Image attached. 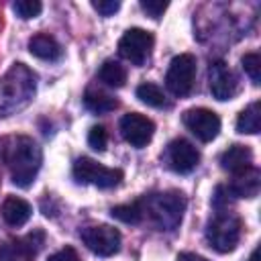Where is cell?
Instances as JSON below:
<instances>
[{
	"label": "cell",
	"mask_w": 261,
	"mask_h": 261,
	"mask_svg": "<svg viewBox=\"0 0 261 261\" xmlns=\"http://www.w3.org/2000/svg\"><path fill=\"white\" fill-rule=\"evenodd\" d=\"M2 161L10 173V181L18 188H29L43 163L41 147L27 135H12L2 141Z\"/></svg>",
	"instance_id": "obj_1"
},
{
	"label": "cell",
	"mask_w": 261,
	"mask_h": 261,
	"mask_svg": "<svg viewBox=\"0 0 261 261\" xmlns=\"http://www.w3.org/2000/svg\"><path fill=\"white\" fill-rule=\"evenodd\" d=\"M35 73L24 63H14L0 77V118L24 108L35 96Z\"/></svg>",
	"instance_id": "obj_2"
},
{
	"label": "cell",
	"mask_w": 261,
	"mask_h": 261,
	"mask_svg": "<svg viewBox=\"0 0 261 261\" xmlns=\"http://www.w3.org/2000/svg\"><path fill=\"white\" fill-rule=\"evenodd\" d=\"M141 206H143V216L147 214L159 230H173L181 222L186 210V198L181 192H159V194H149L145 200H141Z\"/></svg>",
	"instance_id": "obj_3"
},
{
	"label": "cell",
	"mask_w": 261,
	"mask_h": 261,
	"mask_svg": "<svg viewBox=\"0 0 261 261\" xmlns=\"http://www.w3.org/2000/svg\"><path fill=\"white\" fill-rule=\"evenodd\" d=\"M241 239V220L232 212L218 210L206 226V241L218 253H230Z\"/></svg>",
	"instance_id": "obj_4"
},
{
	"label": "cell",
	"mask_w": 261,
	"mask_h": 261,
	"mask_svg": "<svg viewBox=\"0 0 261 261\" xmlns=\"http://www.w3.org/2000/svg\"><path fill=\"white\" fill-rule=\"evenodd\" d=\"M73 177L82 184H92L96 188H114L122 181V171L114 167L100 165L90 157H80L73 163Z\"/></svg>",
	"instance_id": "obj_5"
},
{
	"label": "cell",
	"mask_w": 261,
	"mask_h": 261,
	"mask_svg": "<svg viewBox=\"0 0 261 261\" xmlns=\"http://www.w3.org/2000/svg\"><path fill=\"white\" fill-rule=\"evenodd\" d=\"M196 77V57L192 53H179L171 59L167 73H165V86L175 96L190 94Z\"/></svg>",
	"instance_id": "obj_6"
},
{
	"label": "cell",
	"mask_w": 261,
	"mask_h": 261,
	"mask_svg": "<svg viewBox=\"0 0 261 261\" xmlns=\"http://www.w3.org/2000/svg\"><path fill=\"white\" fill-rule=\"evenodd\" d=\"M84 245L98 257H112L120 251V232L108 224H92L84 226L80 232Z\"/></svg>",
	"instance_id": "obj_7"
},
{
	"label": "cell",
	"mask_w": 261,
	"mask_h": 261,
	"mask_svg": "<svg viewBox=\"0 0 261 261\" xmlns=\"http://www.w3.org/2000/svg\"><path fill=\"white\" fill-rule=\"evenodd\" d=\"M153 35L145 29H128L118 41V53L133 65H143L153 49Z\"/></svg>",
	"instance_id": "obj_8"
},
{
	"label": "cell",
	"mask_w": 261,
	"mask_h": 261,
	"mask_svg": "<svg viewBox=\"0 0 261 261\" xmlns=\"http://www.w3.org/2000/svg\"><path fill=\"white\" fill-rule=\"evenodd\" d=\"M181 120H184L186 128L202 143L216 139L220 133V118L210 108H190L184 112Z\"/></svg>",
	"instance_id": "obj_9"
},
{
	"label": "cell",
	"mask_w": 261,
	"mask_h": 261,
	"mask_svg": "<svg viewBox=\"0 0 261 261\" xmlns=\"http://www.w3.org/2000/svg\"><path fill=\"white\" fill-rule=\"evenodd\" d=\"M208 86L216 100H230L239 92V77L224 61H214L208 69Z\"/></svg>",
	"instance_id": "obj_10"
},
{
	"label": "cell",
	"mask_w": 261,
	"mask_h": 261,
	"mask_svg": "<svg viewBox=\"0 0 261 261\" xmlns=\"http://www.w3.org/2000/svg\"><path fill=\"white\" fill-rule=\"evenodd\" d=\"M165 161L175 173H190L200 163L198 149L186 139H173L165 149Z\"/></svg>",
	"instance_id": "obj_11"
},
{
	"label": "cell",
	"mask_w": 261,
	"mask_h": 261,
	"mask_svg": "<svg viewBox=\"0 0 261 261\" xmlns=\"http://www.w3.org/2000/svg\"><path fill=\"white\" fill-rule=\"evenodd\" d=\"M120 133H122V137H124L126 143H130L133 147L141 149V147H145L153 139L155 124L145 114L128 112V114H124L120 118Z\"/></svg>",
	"instance_id": "obj_12"
},
{
	"label": "cell",
	"mask_w": 261,
	"mask_h": 261,
	"mask_svg": "<svg viewBox=\"0 0 261 261\" xmlns=\"http://www.w3.org/2000/svg\"><path fill=\"white\" fill-rule=\"evenodd\" d=\"M220 167L232 175H239L245 169L253 167V151L247 145L234 143L220 155Z\"/></svg>",
	"instance_id": "obj_13"
},
{
	"label": "cell",
	"mask_w": 261,
	"mask_h": 261,
	"mask_svg": "<svg viewBox=\"0 0 261 261\" xmlns=\"http://www.w3.org/2000/svg\"><path fill=\"white\" fill-rule=\"evenodd\" d=\"M31 204L18 196H8L2 206H0V214H2V220L8 224V226H22L24 222H29L31 218Z\"/></svg>",
	"instance_id": "obj_14"
},
{
	"label": "cell",
	"mask_w": 261,
	"mask_h": 261,
	"mask_svg": "<svg viewBox=\"0 0 261 261\" xmlns=\"http://www.w3.org/2000/svg\"><path fill=\"white\" fill-rule=\"evenodd\" d=\"M261 188V173L255 167L245 169L243 173L234 175V179L228 186V192L237 198H255Z\"/></svg>",
	"instance_id": "obj_15"
},
{
	"label": "cell",
	"mask_w": 261,
	"mask_h": 261,
	"mask_svg": "<svg viewBox=\"0 0 261 261\" xmlns=\"http://www.w3.org/2000/svg\"><path fill=\"white\" fill-rule=\"evenodd\" d=\"M29 51L43 59V61H59L63 57V49L61 45L51 37V35H35L31 41H29Z\"/></svg>",
	"instance_id": "obj_16"
},
{
	"label": "cell",
	"mask_w": 261,
	"mask_h": 261,
	"mask_svg": "<svg viewBox=\"0 0 261 261\" xmlns=\"http://www.w3.org/2000/svg\"><path fill=\"white\" fill-rule=\"evenodd\" d=\"M237 130L243 135H257L261 130V104L251 102L237 118Z\"/></svg>",
	"instance_id": "obj_17"
},
{
	"label": "cell",
	"mask_w": 261,
	"mask_h": 261,
	"mask_svg": "<svg viewBox=\"0 0 261 261\" xmlns=\"http://www.w3.org/2000/svg\"><path fill=\"white\" fill-rule=\"evenodd\" d=\"M84 106H86L90 112L106 114V112H112V110L118 106V102H116L112 96H108V94H104V92H100V90H88L86 96H84Z\"/></svg>",
	"instance_id": "obj_18"
},
{
	"label": "cell",
	"mask_w": 261,
	"mask_h": 261,
	"mask_svg": "<svg viewBox=\"0 0 261 261\" xmlns=\"http://www.w3.org/2000/svg\"><path fill=\"white\" fill-rule=\"evenodd\" d=\"M98 77H100V82H104V84L110 86V88H122L124 82H126V69H124L118 61L108 59V61H104V63L100 65Z\"/></svg>",
	"instance_id": "obj_19"
},
{
	"label": "cell",
	"mask_w": 261,
	"mask_h": 261,
	"mask_svg": "<svg viewBox=\"0 0 261 261\" xmlns=\"http://www.w3.org/2000/svg\"><path fill=\"white\" fill-rule=\"evenodd\" d=\"M110 214H112V218H116L124 224H139L143 220V206H141V202L118 204V206H112Z\"/></svg>",
	"instance_id": "obj_20"
},
{
	"label": "cell",
	"mask_w": 261,
	"mask_h": 261,
	"mask_svg": "<svg viewBox=\"0 0 261 261\" xmlns=\"http://www.w3.org/2000/svg\"><path fill=\"white\" fill-rule=\"evenodd\" d=\"M137 98L147 104V106H153V108H161L165 106V94L163 90L157 86V84H151V82H145L137 88Z\"/></svg>",
	"instance_id": "obj_21"
},
{
	"label": "cell",
	"mask_w": 261,
	"mask_h": 261,
	"mask_svg": "<svg viewBox=\"0 0 261 261\" xmlns=\"http://www.w3.org/2000/svg\"><path fill=\"white\" fill-rule=\"evenodd\" d=\"M16 245H18L22 257H24V259H31V257H35V255L43 249V245H45V234H43L41 230H33V232H29L22 241H16Z\"/></svg>",
	"instance_id": "obj_22"
},
{
	"label": "cell",
	"mask_w": 261,
	"mask_h": 261,
	"mask_svg": "<svg viewBox=\"0 0 261 261\" xmlns=\"http://www.w3.org/2000/svg\"><path fill=\"white\" fill-rule=\"evenodd\" d=\"M241 63H243L245 73L251 77V82L255 86H259V82H261V57H259V53H245Z\"/></svg>",
	"instance_id": "obj_23"
},
{
	"label": "cell",
	"mask_w": 261,
	"mask_h": 261,
	"mask_svg": "<svg viewBox=\"0 0 261 261\" xmlns=\"http://www.w3.org/2000/svg\"><path fill=\"white\" fill-rule=\"evenodd\" d=\"M12 10L16 12V16H20V18H35V16H39L41 14V10H43V4L39 2V0H16L14 4H12Z\"/></svg>",
	"instance_id": "obj_24"
},
{
	"label": "cell",
	"mask_w": 261,
	"mask_h": 261,
	"mask_svg": "<svg viewBox=\"0 0 261 261\" xmlns=\"http://www.w3.org/2000/svg\"><path fill=\"white\" fill-rule=\"evenodd\" d=\"M88 145L94 149V151H104L106 145H108V133L102 124H96L90 128L88 133Z\"/></svg>",
	"instance_id": "obj_25"
},
{
	"label": "cell",
	"mask_w": 261,
	"mask_h": 261,
	"mask_svg": "<svg viewBox=\"0 0 261 261\" xmlns=\"http://www.w3.org/2000/svg\"><path fill=\"white\" fill-rule=\"evenodd\" d=\"M141 8H143L151 18H159V16H163V12L167 10V2H163V0H141Z\"/></svg>",
	"instance_id": "obj_26"
},
{
	"label": "cell",
	"mask_w": 261,
	"mask_h": 261,
	"mask_svg": "<svg viewBox=\"0 0 261 261\" xmlns=\"http://www.w3.org/2000/svg\"><path fill=\"white\" fill-rule=\"evenodd\" d=\"M92 6H94V10H98L102 16H110V14H114V12L120 8V2H118V0H94Z\"/></svg>",
	"instance_id": "obj_27"
},
{
	"label": "cell",
	"mask_w": 261,
	"mask_h": 261,
	"mask_svg": "<svg viewBox=\"0 0 261 261\" xmlns=\"http://www.w3.org/2000/svg\"><path fill=\"white\" fill-rule=\"evenodd\" d=\"M47 261H80V255L73 247H63L57 253H53Z\"/></svg>",
	"instance_id": "obj_28"
},
{
	"label": "cell",
	"mask_w": 261,
	"mask_h": 261,
	"mask_svg": "<svg viewBox=\"0 0 261 261\" xmlns=\"http://www.w3.org/2000/svg\"><path fill=\"white\" fill-rule=\"evenodd\" d=\"M175 261H208V259L202 255H196V253H179Z\"/></svg>",
	"instance_id": "obj_29"
},
{
	"label": "cell",
	"mask_w": 261,
	"mask_h": 261,
	"mask_svg": "<svg viewBox=\"0 0 261 261\" xmlns=\"http://www.w3.org/2000/svg\"><path fill=\"white\" fill-rule=\"evenodd\" d=\"M247 261H259V249H253V253L249 255V259Z\"/></svg>",
	"instance_id": "obj_30"
}]
</instances>
